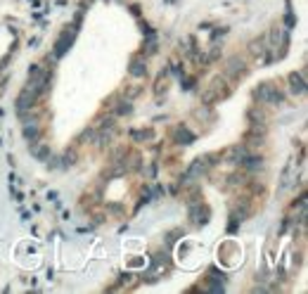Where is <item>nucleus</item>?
<instances>
[{
  "label": "nucleus",
  "instance_id": "f257e3e1",
  "mask_svg": "<svg viewBox=\"0 0 308 294\" xmlns=\"http://www.w3.org/2000/svg\"><path fill=\"white\" fill-rule=\"evenodd\" d=\"M254 97H256L261 104H280L282 100H285V97H282V93L275 88L273 83H261V86H256V90H254Z\"/></svg>",
  "mask_w": 308,
  "mask_h": 294
},
{
  "label": "nucleus",
  "instance_id": "1a4fd4ad",
  "mask_svg": "<svg viewBox=\"0 0 308 294\" xmlns=\"http://www.w3.org/2000/svg\"><path fill=\"white\" fill-rule=\"evenodd\" d=\"M38 136H41L38 123H36L34 119H26V121H24V138H26V140H31V143H36V140H38Z\"/></svg>",
  "mask_w": 308,
  "mask_h": 294
},
{
  "label": "nucleus",
  "instance_id": "ddd939ff",
  "mask_svg": "<svg viewBox=\"0 0 308 294\" xmlns=\"http://www.w3.org/2000/svg\"><path fill=\"white\" fill-rule=\"evenodd\" d=\"M31 154L38 159H50V147L48 145H34L31 147Z\"/></svg>",
  "mask_w": 308,
  "mask_h": 294
},
{
  "label": "nucleus",
  "instance_id": "9d476101",
  "mask_svg": "<svg viewBox=\"0 0 308 294\" xmlns=\"http://www.w3.org/2000/svg\"><path fill=\"white\" fill-rule=\"evenodd\" d=\"M147 74V64H145V57H133L130 60V76H135V78H140V76Z\"/></svg>",
  "mask_w": 308,
  "mask_h": 294
},
{
  "label": "nucleus",
  "instance_id": "4468645a",
  "mask_svg": "<svg viewBox=\"0 0 308 294\" xmlns=\"http://www.w3.org/2000/svg\"><path fill=\"white\" fill-rule=\"evenodd\" d=\"M130 136H133V140H152L154 133H152V130H133Z\"/></svg>",
  "mask_w": 308,
  "mask_h": 294
},
{
  "label": "nucleus",
  "instance_id": "f03ea898",
  "mask_svg": "<svg viewBox=\"0 0 308 294\" xmlns=\"http://www.w3.org/2000/svg\"><path fill=\"white\" fill-rule=\"evenodd\" d=\"M228 95V86L223 78H213L211 86L202 93V102L204 104H213V102H218L220 97H226Z\"/></svg>",
  "mask_w": 308,
  "mask_h": 294
},
{
  "label": "nucleus",
  "instance_id": "0eeeda50",
  "mask_svg": "<svg viewBox=\"0 0 308 294\" xmlns=\"http://www.w3.org/2000/svg\"><path fill=\"white\" fill-rule=\"evenodd\" d=\"M71 41H74V29H67V31L60 36V41H57V45H55V57L64 55V52H67V48L71 45Z\"/></svg>",
  "mask_w": 308,
  "mask_h": 294
},
{
  "label": "nucleus",
  "instance_id": "7ed1b4c3",
  "mask_svg": "<svg viewBox=\"0 0 308 294\" xmlns=\"http://www.w3.org/2000/svg\"><path fill=\"white\" fill-rule=\"evenodd\" d=\"M36 93L31 88H26V86H24V90H21L19 93V97H17V112H19L21 117H24V114H26L29 110H31V107H34L36 104Z\"/></svg>",
  "mask_w": 308,
  "mask_h": 294
},
{
  "label": "nucleus",
  "instance_id": "9b49d317",
  "mask_svg": "<svg viewBox=\"0 0 308 294\" xmlns=\"http://www.w3.org/2000/svg\"><path fill=\"white\" fill-rule=\"evenodd\" d=\"M242 166H244L246 171L256 173V171H261V169H263V159H261V157H249V154H246V159L242 162Z\"/></svg>",
  "mask_w": 308,
  "mask_h": 294
},
{
  "label": "nucleus",
  "instance_id": "423d86ee",
  "mask_svg": "<svg viewBox=\"0 0 308 294\" xmlns=\"http://www.w3.org/2000/svg\"><path fill=\"white\" fill-rule=\"evenodd\" d=\"M289 90L294 93V95H303L306 93V78H303V71L301 74H289Z\"/></svg>",
  "mask_w": 308,
  "mask_h": 294
},
{
  "label": "nucleus",
  "instance_id": "dca6fc26",
  "mask_svg": "<svg viewBox=\"0 0 308 294\" xmlns=\"http://www.w3.org/2000/svg\"><path fill=\"white\" fill-rule=\"evenodd\" d=\"M117 112H119V114H130V104H128V102H121Z\"/></svg>",
  "mask_w": 308,
  "mask_h": 294
},
{
  "label": "nucleus",
  "instance_id": "f8f14e48",
  "mask_svg": "<svg viewBox=\"0 0 308 294\" xmlns=\"http://www.w3.org/2000/svg\"><path fill=\"white\" fill-rule=\"evenodd\" d=\"M176 140L183 145H190V143H194V133L187 130L185 126H178V128H176Z\"/></svg>",
  "mask_w": 308,
  "mask_h": 294
},
{
  "label": "nucleus",
  "instance_id": "20e7f679",
  "mask_svg": "<svg viewBox=\"0 0 308 294\" xmlns=\"http://www.w3.org/2000/svg\"><path fill=\"white\" fill-rule=\"evenodd\" d=\"M226 74L230 76V78H242V76L246 74V64H244V60H240V57L235 55V57H230V60L226 62Z\"/></svg>",
  "mask_w": 308,
  "mask_h": 294
},
{
  "label": "nucleus",
  "instance_id": "39448f33",
  "mask_svg": "<svg viewBox=\"0 0 308 294\" xmlns=\"http://www.w3.org/2000/svg\"><path fill=\"white\" fill-rule=\"evenodd\" d=\"M296 173H299V164H296V159H289L287 169H285V173H282L280 190H289V188L296 183Z\"/></svg>",
  "mask_w": 308,
  "mask_h": 294
},
{
  "label": "nucleus",
  "instance_id": "2eb2a0df",
  "mask_svg": "<svg viewBox=\"0 0 308 294\" xmlns=\"http://www.w3.org/2000/svg\"><path fill=\"white\" fill-rule=\"evenodd\" d=\"M145 52H157V38H154V36L147 38V43H145Z\"/></svg>",
  "mask_w": 308,
  "mask_h": 294
},
{
  "label": "nucleus",
  "instance_id": "6e6552de",
  "mask_svg": "<svg viewBox=\"0 0 308 294\" xmlns=\"http://www.w3.org/2000/svg\"><path fill=\"white\" fill-rule=\"evenodd\" d=\"M226 157H228V162H230L233 166H240L242 162L246 159V147H244V145H235V147L228 150Z\"/></svg>",
  "mask_w": 308,
  "mask_h": 294
}]
</instances>
